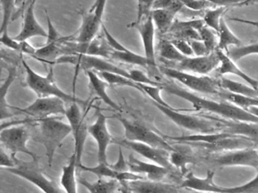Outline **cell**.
I'll list each match as a JSON object with an SVG mask.
<instances>
[{
    "label": "cell",
    "instance_id": "6da1fadb",
    "mask_svg": "<svg viewBox=\"0 0 258 193\" xmlns=\"http://www.w3.org/2000/svg\"><path fill=\"white\" fill-rule=\"evenodd\" d=\"M161 89L170 94L179 96L191 103L196 110L209 112L213 114L222 116L225 119H230V120L257 123V116L253 115V113L247 110L239 108L233 104H229L226 101L217 102L212 100L207 99L174 84L161 83Z\"/></svg>",
    "mask_w": 258,
    "mask_h": 193
},
{
    "label": "cell",
    "instance_id": "7a4b0ae2",
    "mask_svg": "<svg viewBox=\"0 0 258 193\" xmlns=\"http://www.w3.org/2000/svg\"><path fill=\"white\" fill-rule=\"evenodd\" d=\"M36 124L38 126L37 134L33 138L44 146L48 164L51 166L57 149L72 134L70 125L52 116L38 119Z\"/></svg>",
    "mask_w": 258,
    "mask_h": 193
},
{
    "label": "cell",
    "instance_id": "3957f363",
    "mask_svg": "<svg viewBox=\"0 0 258 193\" xmlns=\"http://www.w3.org/2000/svg\"><path fill=\"white\" fill-rule=\"evenodd\" d=\"M22 66L26 72L27 86L34 92L37 96H57L62 99L66 104L78 103L84 104V101L78 99L75 95H71L64 92L58 87L54 78L53 69H49L46 75H42L34 70L30 65L25 61L23 57H21Z\"/></svg>",
    "mask_w": 258,
    "mask_h": 193
},
{
    "label": "cell",
    "instance_id": "277c9868",
    "mask_svg": "<svg viewBox=\"0 0 258 193\" xmlns=\"http://www.w3.org/2000/svg\"><path fill=\"white\" fill-rule=\"evenodd\" d=\"M154 105L173 123L180 128H185L188 131H194L197 134H206V133L216 132L222 128L220 122H216L211 118L202 116H193V115L182 113L173 107H164L153 102Z\"/></svg>",
    "mask_w": 258,
    "mask_h": 193
},
{
    "label": "cell",
    "instance_id": "5b68a950",
    "mask_svg": "<svg viewBox=\"0 0 258 193\" xmlns=\"http://www.w3.org/2000/svg\"><path fill=\"white\" fill-rule=\"evenodd\" d=\"M11 155L14 159L15 166L10 168H6L5 170L7 171L31 182L44 192L60 193L62 191L56 183L43 173L39 167L38 161H22L19 159L16 155Z\"/></svg>",
    "mask_w": 258,
    "mask_h": 193
},
{
    "label": "cell",
    "instance_id": "8992f818",
    "mask_svg": "<svg viewBox=\"0 0 258 193\" xmlns=\"http://www.w3.org/2000/svg\"><path fill=\"white\" fill-rule=\"evenodd\" d=\"M117 119L123 125L125 139L126 140L146 143L167 152H172L176 149L170 143H167L164 137L144 124L131 120L122 116H117Z\"/></svg>",
    "mask_w": 258,
    "mask_h": 193
},
{
    "label": "cell",
    "instance_id": "52a82bcc",
    "mask_svg": "<svg viewBox=\"0 0 258 193\" xmlns=\"http://www.w3.org/2000/svg\"><path fill=\"white\" fill-rule=\"evenodd\" d=\"M68 63L76 66V72L80 69H84L85 71L93 70L99 72H114V73L120 74L131 78L129 71L113 64L109 60H105L103 57H96V56L81 54H67L57 58L52 63V65L68 64Z\"/></svg>",
    "mask_w": 258,
    "mask_h": 193
},
{
    "label": "cell",
    "instance_id": "ba28073f",
    "mask_svg": "<svg viewBox=\"0 0 258 193\" xmlns=\"http://www.w3.org/2000/svg\"><path fill=\"white\" fill-rule=\"evenodd\" d=\"M131 28L136 29L140 33V38L143 42L144 48L145 57L147 60L148 67L146 70L149 72L151 78L155 81H159V68L157 66L156 57H155V27L152 21L151 14L140 21H136L128 26Z\"/></svg>",
    "mask_w": 258,
    "mask_h": 193
},
{
    "label": "cell",
    "instance_id": "9c48e42d",
    "mask_svg": "<svg viewBox=\"0 0 258 193\" xmlns=\"http://www.w3.org/2000/svg\"><path fill=\"white\" fill-rule=\"evenodd\" d=\"M159 69L160 72L166 76L176 80L194 91L206 94L217 95L220 90L218 80L208 75H196L170 66H163L159 68Z\"/></svg>",
    "mask_w": 258,
    "mask_h": 193
},
{
    "label": "cell",
    "instance_id": "30bf717a",
    "mask_svg": "<svg viewBox=\"0 0 258 193\" xmlns=\"http://www.w3.org/2000/svg\"><path fill=\"white\" fill-rule=\"evenodd\" d=\"M23 125L8 127L0 132V143L11 155L23 153L31 157L34 161H39L38 155L28 149L27 143L31 137L29 130Z\"/></svg>",
    "mask_w": 258,
    "mask_h": 193
},
{
    "label": "cell",
    "instance_id": "8fae6325",
    "mask_svg": "<svg viewBox=\"0 0 258 193\" xmlns=\"http://www.w3.org/2000/svg\"><path fill=\"white\" fill-rule=\"evenodd\" d=\"M68 123L70 125L72 134L75 140V151L77 167L82 164V155L88 135V125L85 121V115H83L78 103H72L66 108V114Z\"/></svg>",
    "mask_w": 258,
    "mask_h": 193
},
{
    "label": "cell",
    "instance_id": "7c38bea8",
    "mask_svg": "<svg viewBox=\"0 0 258 193\" xmlns=\"http://www.w3.org/2000/svg\"><path fill=\"white\" fill-rule=\"evenodd\" d=\"M66 103L57 96H37V99L25 108L15 107L19 113L31 116L34 119H43L51 116H64Z\"/></svg>",
    "mask_w": 258,
    "mask_h": 193
},
{
    "label": "cell",
    "instance_id": "4fadbf2b",
    "mask_svg": "<svg viewBox=\"0 0 258 193\" xmlns=\"http://www.w3.org/2000/svg\"><path fill=\"white\" fill-rule=\"evenodd\" d=\"M210 161L219 167L244 166L257 170V147L226 151L223 153L212 155Z\"/></svg>",
    "mask_w": 258,
    "mask_h": 193
},
{
    "label": "cell",
    "instance_id": "5bb4252c",
    "mask_svg": "<svg viewBox=\"0 0 258 193\" xmlns=\"http://www.w3.org/2000/svg\"><path fill=\"white\" fill-rule=\"evenodd\" d=\"M111 143H116L120 146H123L126 149L134 151L152 162L166 167L170 170L174 168L169 161L168 155L170 152L153 147V146L146 144V143L132 141V140H128L126 139L113 138Z\"/></svg>",
    "mask_w": 258,
    "mask_h": 193
},
{
    "label": "cell",
    "instance_id": "9a60e30c",
    "mask_svg": "<svg viewBox=\"0 0 258 193\" xmlns=\"http://www.w3.org/2000/svg\"><path fill=\"white\" fill-rule=\"evenodd\" d=\"M220 64V59L216 50L205 56L185 57L180 62L174 63L175 69L199 75H208Z\"/></svg>",
    "mask_w": 258,
    "mask_h": 193
},
{
    "label": "cell",
    "instance_id": "2e32d148",
    "mask_svg": "<svg viewBox=\"0 0 258 193\" xmlns=\"http://www.w3.org/2000/svg\"><path fill=\"white\" fill-rule=\"evenodd\" d=\"M88 133L93 137L97 143L98 161L108 163L107 161V149L112 142V137L108 131L107 125V117L98 110L96 112V119L94 123L88 126Z\"/></svg>",
    "mask_w": 258,
    "mask_h": 193
},
{
    "label": "cell",
    "instance_id": "e0dca14e",
    "mask_svg": "<svg viewBox=\"0 0 258 193\" xmlns=\"http://www.w3.org/2000/svg\"><path fill=\"white\" fill-rule=\"evenodd\" d=\"M35 3H28L23 13V22H22V30L20 33L15 36L14 39L17 41H27L33 37H47V32L44 30L37 21L34 13Z\"/></svg>",
    "mask_w": 258,
    "mask_h": 193
},
{
    "label": "cell",
    "instance_id": "ac0fdd59",
    "mask_svg": "<svg viewBox=\"0 0 258 193\" xmlns=\"http://www.w3.org/2000/svg\"><path fill=\"white\" fill-rule=\"evenodd\" d=\"M214 171L208 170L205 178L198 177L191 172L185 173L180 188H189L197 191L225 193V187L219 186L214 182Z\"/></svg>",
    "mask_w": 258,
    "mask_h": 193
},
{
    "label": "cell",
    "instance_id": "d6986e66",
    "mask_svg": "<svg viewBox=\"0 0 258 193\" xmlns=\"http://www.w3.org/2000/svg\"><path fill=\"white\" fill-rule=\"evenodd\" d=\"M127 165L129 170L138 174L143 175L149 180L162 181L170 172L169 169L155 163H147L140 161L135 158L132 153L130 154Z\"/></svg>",
    "mask_w": 258,
    "mask_h": 193
},
{
    "label": "cell",
    "instance_id": "ffe728a7",
    "mask_svg": "<svg viewBox=\"0 0 258 193\" xmlns=\"http://www.w3.org/2000/svg\"><path fill=\"white\" fill-rule=\"evenodd\" d=\"M204 25L205 23L203 19L174 21L168 33H170L173 39H182L187 41L192 39L201 40L199 30Z\"/></svg>",
    "mask_w": 258,
    "mask_h": 193
},
{
    "label": "cell",
    "instance_id": "44dd1931",
    "mask_svg": "<svg viewBox=\"0 0 258 193\" xmlns=\"http://www.w3.org/2000/svg\"><path fill=\"white\" fill-rule=\"evenodd\" d=\"M102 21L99 19L93 12L82 14V23L78 31L75 42L78 43H89L97 36L102 26Z\"/></svg>",
    "mask_w": 258,
    "mask_h": 193
},
{
    "label": "cell",
    "instance_id": "7402d4cb",
    "mask_svg": "<svg viewBox=\"0 0 258 193\" xmlns=\"http://www.w3.org/2000/svg\"><path fill=\"white\" fill-rule=\"evenodd\" d=\"M217 55L220 59V64L217 68V72L220 75H226V74H232L240 77L246 81L249 85L253 87V88L257 90V81L255 78L249 76L246 72H243L236 65V63L231 60L224 51L222 50L216 49Z\"/></svg>",
    "mask_w": 258,
    "mask_h": 193
},
{
    "label": "cell",
    "instance_id": "603a6c76",
    "mask_svg": "<svg viewBox=\"0 0 258 193\" xmlns=\"http://www.w3.org/2000/svg\"><path fill=\"white\" fill-rule=\"evenodd\" d=\"M123 185H126L128 191L134 192H178L180 191L179 188L171 184L161 181L145 180V179L131 181Z\"/></svg>",
    "mask_w": 258,
    "mask_h": 193
},
{
    "label": "cell",
    "instance_id": "cb8c5ba5",
    "mask_svg": "<svg viewBox=\"0 0 258 193\" xmlns=\"http://www.w3.org/2000/svg\"><path fill=\"white\" fill-rule=\"evenodd\" d=\"M89 78L90 90L94 93L99 99L102 100L105 104L116 111L121 112V109L114 102L107 93V87L108 84L105 80L101 78L97 73L93 70H86Z\"/></svg>",
    "mask_w": 258,
    "mask_h": 193
},
{
    "label": "cell",
    "instance_id": "d4e9b609",
    "mask_svg": "<svg viewBox=\"0 0 258 193\" xmlns=\"http://www.w3.org/2000/svg\"><path fill=\"white\" fill-rule=\"evenodd\" d=\"M17 69L16 66H13L9 69L8 76L6 78L5 81L0 86V121L10 119L16 116L12 110H14V107L10 105L7 101V94L13 83L16 78Z\"/></svg>",
    "mask_w": 258,
    "mask_h": 193
},
{
    "label": "cell",
    "instance_id": "484cf974",
    "mask_svg": "<svg viewBox=\"0 0 258 193\" xmlns=\"http://www.w3.org/2000/svg\"><path fill=\"white\" fill-rule=\"evenodd\" d=\"M77 161L75 154H72L69 163L62 167L60 183L68 193L78 192V182H77Z\"/></svg>",
    "mask_w": 258,
    "mask_h": 193
},
{
    "label": "cell",
    "instance_id": "4316f807",
    "mask_svg": "<svg viewBox=\"0 0 258 193\" xmlns=\"http://www.w3.org/2000/svg\"><path fill=\"white\" fill-rule=\"evenodd\" d=\"M176 14V12L169 9H152L151 16L157 30L161 34H166L168 33L173 21H175Z\"/></svg>",
    "mask_w": 258,
    "mask_h": 193
},
{
    "label": "cell",
    "instance_id": "83f0119b",
    "mask_svg": "<svg viewBox=\"0 0 258 193\" xmlns=\"http://www.w3.org/2000/svg\"><path fill=\"white\" fill-rule=\"evenodd\" d=\"M217 96L221 98L223 101L233 104V105L248 112L252 107H257L258 106L257 98H250V96H244V95L237 94V93H232V92L221 88L219 90Z\"/></svg>",
    "mask_w": 258,
    "mask_h": 193
},
{
    "label": "cell",
    "instance_id": "f1b7e54d",
    "mask_svg": "<svg viewBox=\"0 0 258 193\" xmlns=\"http://www.w3.org/2000/svg\"><path fill=\"white\" fill-rule=\"evenodd\" d=\"M217 35H218L217 48L222 50L224 52L229 47L239 45L241 44V41L234 34L233 32L228 27L227 24L224 20V17H222L221 20H220Z\"/></svg>",
    "mask_w": 258,
    "mask_h": 193
},
{
    "label": "cell",
    "instance_id": "f546056e",
    "mask_svg": "<svg viewBox=\"0 0 258 193\" xmlns=\"http://www.w3.org/2000/svg\"><path fill=\"white\" fill-rule=\"evenodd\" d=\"M219 81V85L221 89L237 93V94L244 95L250 98H257L258 93L256 89L253 88L250 85H246L242 83L229 79V78L221 77Z\"/></svg>",
    "mask_w": 258,
    "mask_h": 193
},
{
    "label": "cell",
    "instance_id": "4dcf8cb0",
    "mask_svg": "<svg viewBox=\"0 0 258 193\" xmlns=\"http://www.w3.org/2000/svg\"><path fill=\"white\" fill-rule=\"evenodd\" d=\"M79 182L90 192H114L117 191L119 187V182L115 179L106 180L103 178H99L96 182H91L84 178H80Z\"/></svg>",
    "mask_w": 258,
    "mask_h": 193
},
{
    "label": "cell",
    "instance_id": "1f68e13d",
    "mask_svg": "<svg viewBox=\"0 0 258 193\" xmlns=\"http://www.w3.org/2000/svg\"><path fill=\"white\" fill-rule=\"evenodd\" d=\"M0 44L13 51H17L21 54H28L32 57L36 51V48L33 47L27 42V41L21 42L17 41L14 38L11 37L9 33H4L0 34Z\"/></svg>",
    "mask_w": 258,
    "mask_h": 193
},
{
    "label": "cell",
    "instance_id": "d6a6232c",
    "mask_svg": "<svg viewBox=\"0 0 258 193\" xmlns=\"http://www.w3.org/2000/svg\"><path fill=\"white\" fill-rule=\"evenodd\" d=\"M110 57L111 59H114V60H118V61L141 66V67L147 69V60H146L145 56L137 54V53L134 52L130 49L126 51H118L112 50Z\"/></svg>",
    "mask_w": 258,
    "mask_h": 193
},
{
    "label": "cell",
    "instance_id": "836d02e7",
    "mask_svg": "<svg viewBox=\"0 0 258 193\" xmlns=\"http://www.w3.org/2000/svg\"><path fill=\"white\" fill-rule=\"evenodd\" d=\"M258 51V43L248 44L246 45H233L228 48V49L225 51L226 55L236 63L238 60L250 54H256Z\"/></svg>",
    "mask_w": 258,
    "mask_h": 193
},
{
    "label": "cell",
    "instance_id": "e575fe53",
    "mask_svg": "<svg viewBox=\"0 0 258 193\" xmlns=\"http://www.w3.org/2000/svg\"><path fill=\"white\" fill-rule=\"evenodd\" d=\"M158 51L159 54L163 60H167V61L172 62V63H178L181 60L185 58V56L181 54L176 47L173 45L170 41L161 40L158 46Z\"/></svg>",
    "mask_w": 258,
    "mask_h": 193
},
{
    "label": "cell",
    "instance_id": "d590c367",
    "mask_svg": "<svg viewBox=\"0 0 258 193\" xmlns=\"http://www.w3.org/2000/svg\"><path fill=\"white\" fill-rule=\"evenodd\" d=\"M101 77L105 80L108 84L113 85L126 86V87H133L140 90L141 93H144L143 89L140 87L138 83L135 82L127 77L120 74L114 73V72H101ZM145 94V93H144Z\"/></svg>",
    "mask_w": 258,
    "mask_h": 193
},
{
    "label": "cell",
    "instance_id": "8d00e7d4",
    "mask_svg": "<svg viewBox=\"0 0 258 193\" xmlns=\"http://www.w3.org/2000/svg\"><path fill=\"white\" fill-rule=\"evenodd\" d=\"M227 9L228 7H225V6H217V7L208 9L202 18L205 25L208 26V27L217 33L219 30L220 20H221L222 17L224 16L225 12Z\"/></svg>",
    "mask_w": 258,
    "mask_h": 193
},
{
    "label": "cell",
    "instance_id": "74e56055",
    "mask_svg": "<svg viewBox=\"0 0 258 193\" xmlns=\"http://www.w3.org/2000/svg\"><path fill=\"white\" fill-rule=\"evenodd\" d=\"M168 159L171 165L174 168H178L183 174L187 173L186 164L194 162V158L192 156L179 152L177 149L169 152Z\"/></svg>",
    "mask_w": 258,
    "mask_h": 193
},
{
    "label": "cell",
    "instance_id": "f35d334b",
    "mask_svg": "<svg viewBox=\"0 0 258 193\" xmlns=\"http://www.w3.org/2000/svg\"><path fill=\"white\" fill-rule=\"evenodd\" d=\"M78 169L84 170V171L94 173L99 178L107 177L116 179L117 173H118V172L115 171L110 167L108 163L99 162V164L94 167H88V166L81 164L78 167Z\"/></svg>",
    "mask_w": 258,
    "mask_h": 193
},
{
    "label": "cell",
    "instance_id": "ab89813d",
    "mask_svg": "<svg viewBox=\"0 0 258 193\" xmlns=\"http://www.w3.org/2000/svg\"><path fill=\"white\" fill-rule=\"evenodd\" d=\"M0 6L3 12L2 24L0 27V34H2L9 33V25L16 9V0H0Z\"/></svg>",
    "mask_w": 258,
    "mask_h": 193
},
{
    "label": "cell",
    "instance_id": "60d3db41",
    "mask_svg": "<svg viewBox=\"0 0 258 193\" xmlns=\"http://www.w3.org/2000/svg\"><path fill=\"white\" fill-rule=\"evenodd\" d=\"M199 33L201 40L204 42L210 52H213L217 49L218 45V35L217 32L205 24L199 29Z\"/></svg>",
    "mask_w": 258,
    "mask_h": 193
},
{
    "label": "cell",
    "instance_id": "b9f144b4",
    "mask_svg": "<svg viewBox=\"0 0 258 193\" xmlns=\"http://www.w3.org/2000/svg\"><path fill=\"white\" fill-rule=\"evenodd\" d=\"M139 84L143 89L145 94L149 96L153 102L160 104V105L164 106V107H172L161 98V91L162 90L161 87L157 85H150V84Z\"/></svg>",
    "mask_w": 258,
    "mask_h": 193
},
{
    "label": "cell",
    "instance_id": "7bdbcfd3",
    "mask_svg": "<svg viewBox=\"0 0 258 193\" xmlns=\"http://www.w3.org/2000/svg\"><path fill=\"white\" fill-rule=\"evenodd\" d=\"M257 193L258 175L256 174L253 179L248 182L235 187H225V193Z\"/></svg>",
    "mask_w": 258,
    "mask_h": 193
},
{
    "label": "cell",
    "instance_id": "ee69618b",
    "mask_svg": "<svg viewBox=\"0 0 258 193\" xmlns=\"http://www.w3.org/2000/svg\"><path fill=\"white\" fill-rule=\"evenodd\" d=\"M130 77L133 81L138 84H150V85H157L161 87V83L152 79V78L146 75L143 71L134 69L129 71Z\"/></svg>",
    "mask_w": 258,
    "mask_h": 193
},
{
    "label": "cell",
    "instance_id": "f6af8a7d",
    "mask_svg": "<svg viewBox=\"0 0 258 193\" xmlns=\"http://www.w3.org/2000/svg\"><path fill=\"white\" fill-rule=\"evenodd\" d=\"M182 7L183 5L180 0H155L152 9H169L178 13L182 10Z\"/></svg>",
    "mask_w": 258,
    "mask_h": 193
},
{
    "label": "cell",
    "instance_id": "bcb514c9",
    "mask_svg": "<svg viewBox=\"0 0 258 193\" xmlns=\"http://www.w3.org/2000/svg\"><path fill=\"white\" fill-rule=\"evenodd\" d=\"M183 6L194 12H202L215 7L205 0H180Z\"/></svg>",
    "mask_w": 258,
    "mask_h": 193
},
{
    "label": "cell",
    "instance_id": "7dc6e473",
    "mask_svg": "<svg viewBox=\"0 0 258 193\" xmlns=\"http://www.w3.org/2000/svg\"><path fill=\"white\" fill-rule=\"evenodd\" d=\"M155 2V0H137V21L150 15Z\"/></svg>",
    "mask_w": 258,
    "mask_h": 193
},
{
    "label": "cell",
    "instance_id": "c3c4849f",
    "mask_svg": "<svg viewBox=\"0 0 258 193\" xmlns=\"http://www.w3.org/2000/svg\"><path fill=\"white\" fill-rule=\"evenodd\" d=\"M170 42L176 47V49L185 57L194 56L188 41L182 39H173Z\"/></svg>",
    "mask_w": 258,
    "mask_h": 193
},
{
    "label": "cell",
    "instance_id": "681fc988",
    "mask_svg": "<svg viewBox=\"0 0 258 193\" xmlns=\"http://www.w3.org/2000/svg\"><path fill=\"white\" fill-rule=\"evenodd\" d=\"M188 43L191 46L194 56H205L211 53L202 40L192 39L188 41Z\"/></svg>",
    "mask_w": 258,
    "mask_h": 193
},
{
    "label": "cell",
    "instance_id": "f907efd6",
    "mask_svg": "<svg viewBox=\"0 0 258 193\" xmlns=\"http://www.w3.org/2000/svg\"><path fill=\"white\" fill-rule=\"evenodd\" d=\"M15 166V161L12 155H9L4 150V146L0 143V167L10 168Z\"/></svg>",
    "mask_w": 258,
    "mask_h": 193
},
{
    "label": "cell",
    "instance_id": "816d5d0a",
    "mask_svg": "<svg viewBox=\"0 0 258 193\" xmlns=\"http://www.w3.org/2000/svg\"><path fill=\"white\" fill-rule=\"evenodd\" d=\"M109 165L113 170L117 172H123L129 170L127 162L125 161V158L124 157H123V152H122V149L120 146V149H119L118 159H117V162L114 163V164H109Z\"/></svg>",
    "mask_w": 258,
    "mask_h": 193
},
{
    "label": "cell",
    "instance_id": "f5cc1de1",
    "mask_svg": "<svg viewBox=\"0 0 258 193\" xmlns=\"http://www.w3.org/2000/svg\"><path fill=\"white\" fill-rule=\"evenodd\" d=\"M106 3L107 0H96L89 12H93L99 19L102 21Z\"/></svg>",
    "mask_w": 258,
    "mask_h": 193
},
{
    "label": "cell",
    "instance_id": "db71d44e",
    "mask_svg": "<svg viewBox=\"0 0 258 193\" xmlns=\"http://www.w3.org/2000/svg\"><path fill=\"white\" fill-rule=\"evenodd\" d=\"M37 120H38V119H25L4 122V123L0 125V132L5 128H8V127L13 126V125H23V124H25V125H27V124H34L37 122Z\"/></svg>",
    "mask_w": 258,
    "mask_h": 193
},
{
    "label": "cell",
    "instance_id": "11a10c76",
    "mask_svg": "<svg viewBox=\"0 0 258 193\" xmlns=\"http://www.w3.org/2000/svg\"><path fill=\"white\" fill-rule=\"evenodd\" d=\"M208 3H211L214 6H234V5H239L241 3H245L248 0H205Z\"/></svg>",
    "mask_w": 258,
    "mask_h": 193
},
{
    "label": "cell",
    "instance_id": "9f6ffc18",
    "mask_svg": "<svg viewBox=\"0 0 258 193\" xmlns=\"http://www.w3.org/2000/svg\"><path fill=\"white\" fill-rule=\"evenodd\" d=\"M15 60H16V59L13 57L12 53L0 48V64H1L2 61L7 62V63H14ZM0 67H1V65H0Z\"/></svg>",
    "mask_w": 258,
    "mask_h": 193
},
{
    "label": "cell",
    "instance_id": "6f0895ef",
    "mask_svg": "<svg viewBox=\"0 0 258 193\" xmlns=\"http://www.w3.org/2000/svg\"><path fill=\"white\" fill-rule=\"evenodd\" d=\"M25 2H26V0H16V8H17V9H19V8H20L21 9Z\"/></svg>",
    "mask_w": 258,
    "mask_h": 193
},
{
    "label": "cell",
    "instance_id": "680465c9",
    "mask_svg": "<svg viewBox=\"0 0 258 193\" xmlns=\"http://www.w3.org/2000/svg\"><path fill=\"white\" fill-rule=\"evenodd\" d=\"M2 78V67H0V80Z\"/></svg>",
    "mask_w": 258,
    "mask_h": 193
},
{
    "label": "cell",
    "instance_id": "91938a15",
    "mask_svg": "<svg viewBox=\"0 0 258 193\" xmlns=\"http://www.w3.org/2000/svg\"><path fill=\"white\" fill-rule=\"evenodd\" d=\"M0 10H1V6H0Z\"/></svg>",
    "mask_w": 258,
    "mask_h": 193
}]
</instances>
